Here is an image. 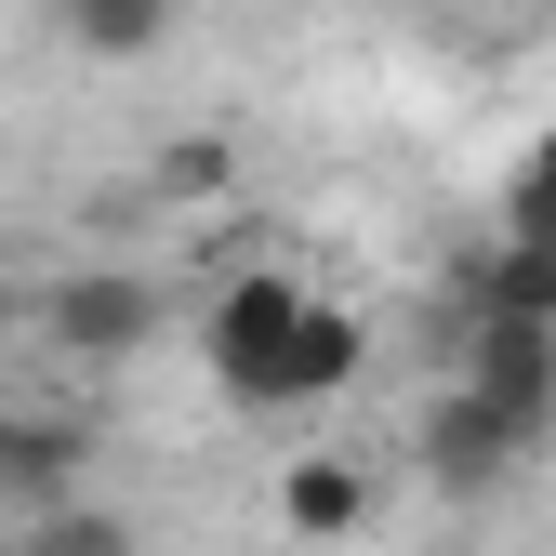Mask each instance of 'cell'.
I'll return each instance as SVG.
<instances>
[{
	"mask_svg": "<svg viewBox=\"0 0 556 556\" xmlns=\"http://www.w3.org/2000/svg\"><path fill=\"white\" fill-rule=\"evenodd\" d=\"M160 318H173V292H160L147 265H66L53 292H27V344H40L53 371H119V358H147Z\"/></svg>",
	"mask_w": 556,
	"mask_h": 556,
	"instance_id": "6da1fadb",
	"label": "cell"
},
{
	"mask_svg": "<svg viewBox=\"0 0 556 556\" xmlns=\"http://www.w3.org/2000/svg\"><path fill=\"white\" fill-rule=\"evenodd\" d=\"M292 318H305V278H278V265L226 278V292L199 305V371L226 384V410H265V371H278V344H292Z\"/></svg>",
	"mask_w": 556,
	"mask_h": 556,
	"instance_id": "7a4b0ae2",
	"label": "cell"
},
{
	"mask_svg": "<svg viewBox=\"0 0 556 556\" xmlns=\"http://www.w3.org/2000/svg\"><path fill=\"white\" fill-rule=\"evenodd\" d=\"M517 451H530V438L504 425V410H477L464 384H438V397H425V425H410V477H425L438 504H491L504 477H517Z\"/></svg>",
	"mask_w": 556,
	"mask_h": 556,
	"instance_id": "3957f363",
	"label": "cell"
},
{
	"mask_svg": "<svg viewBox=\"0 0 556 556\" xmlns=\"http://www.w3.org/2000/svg\"><path fill=\"white\" fill-rule=\"evenodd\" d=\"M80 491H93V410H66V397L0 410V517H40Z\"/></svg>",
	"mask_w": 556,
	"mask_h": 556,
	"instance_id": "277c9868",
	"label": "cell"
},
{
	"mask_svg": "<svg viewBox=\"0 0 556 556\" xmlns=\"http://www.w3.org/2000/svg\"><path fill=\"white\" fill-rule=\"evenodd\" d=\"M477 410H504L517 438H543L556 425V331H530V318H464V371H451Z\"/></svg>",
	"mask_w": 556,
	"mask_h": 556,
	"instance_id": "5b68a950",
	"label": "cell"
},
{
	"mask_svg": "<svg viewBox=\"0 0 556 556\" xmlns=\"http://www.w3.org/2000/svg\"><path fill=\"white\" fill-rule=\"evenodd\" d=\"M358 371H371V331H358V305L305 292L292 344H278V371H265V425H278V410H331V397L358 384Z\"/></svg>",
	"mask_w": 556,
	"mask_h": 556,
	"instance_id": "8992f818",
	"label": "cell"
},
{
	"mask_svg": "<svg viewBox=\"0 0 556 556\" xmlns=\"http://www.w3.org/2000/svg\"><path fill=\"white\" fill-rule=\"evenodd\" d=\"M371 504H384V477L358 451H292V464H278V530H292V543H358Z\"/></svg>",
	"mask_w": 556,
	"mask_h": 556,
	"instance_id": "52a82bcc",
	"label": "cell"
},
{
	"mask_svg": "<svg viewBox=\"0 0 556 556\" xmlns=\"http://www.w3.org/2000/svg\"><path fill=\"white\" fill-rule=\"evenodd\" d=\"M464 318H530V331H556V239L464 252Z\"/></svg>",
	"mask_w": 556,
	"mask_h": 556,
	"instance_id": "ba28073f",
	"label": "cell"
},
{
	"mask_svg": "<svg viewBox=\"0 0 556 556\" xmlns=\"http://www.w3.org/2000/svg\"><path fill=\"white\" fill-rule=\"evenodd\" d=\"M53 27H66V53H93V66H147L186 27V0H53Z\"/></svg>",
	"mask_w": 556,
	"mask_h": 556,
	"instance_id": "9c48e42d",
	"label": "cell"
},
{
	"mask_svg": "<svg viewBox=\"0 0 556 556\" xmlns=\"http://www.w3.org/2000/svg\"><path fill=\"white\" fill-rule=\"evenodd\" d=\"M14 556H132V517H106L93 491L80 504H40V517H14Z\"/></svg>",
	"mask_w": 556,
	"mask_h": 556,
	"instance_id": "30bf717a",
	"label": "cell"
},
{
	"mask_svg": "<svg viewBox=\"0 0 556 556\" xmlns=\"http://www.w3.org/2000/svg\"><path fill=\"white\" fill-rule=\"evenodd\" d=\"M147 186H160V199H186V213H199V199H226V186H239V147H226V132H160V160H147Z\"/></svg>",
	"mask_w": 556,
	"mask_h": 556,
	"instance_id": "8fae6325",
	"label": "cell"
},
{
	"mask_svg": "<svg viewBox=\"0 0 556 556\" xmlns=\"http://www.w3.org/2000/svg\"><path fill=\"white\" fill-rule=\"evenodd\" d=\"M504 239H556V132H530V160L504 173Z\"/></svg>",
	"mask_w": 556,
	"mask_h": 556,
	"instance_id": "7c38bea8",
	"label": "cell"
},
{
	"mask_svg": "<svg viewBox=\"0 0 556 556\" xmlns=\"http://www.w3.org/2000/svg\"><path fill=\"white\" fill-rule=\"evenodd\" d=\"M14 358H27V292L0 278V371H14Z\"/></svg>",
	"mask_w": 556,
	"mask_h": 556,
	"instance_id": "4fadbf2b",
	"label": "cell"
},
{
	"mask_svg": "<svg viewBox=\"0 0 556 556\" xmlns=\"http://www.w3.org/2000/svg\"><path fill=\"white\" fill-rule=\"evenodd\" d=\"M0 556H14V530H0Z\"/></svg>",
	"mask_w": 556,
	"mask_h": 556,
	"instance_id": "5bb4252c",
	"label": "cell"
}]
</instances>
